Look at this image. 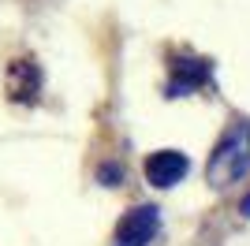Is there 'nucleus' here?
<instances>
[{"mask_svg": "<svg viewBox=\"0 0 250 246\" xmlns=\"http://www.w3.org/2000/svg\"><path fill=\"white\" fill-rule=\"evenodd\" d=\"M250 168V123L247 120H235L228 123V131L217 138L213 153H209V164H206V179L217 190L224 186H235L247 175Z\"/></svg>", "mask_w": 250, "mask_h": 246, "instance_id": "nucleus-1", "label": "nucleus"}, {"mask_svg": "<svg viewBox=\"0 0 250 246\" xmlns=\"http://www.w3.org/2000/svg\"><path fill=\"white\" fill-rule=\"evenodd\" d=\"M161 231V213L157 205H135L131 213L116 224L112 246H149Z\"/></svg>", "mask_w": 250, "mask_h": 246, "instance_id": "nucleus-2", "label": "nucleus"}, {"mask_svg": "<svg viewBox=\"0 0 250 246\" xmlns=\"http://www.w3.org/2000/svg\"><path fill=\"white\" fill-rule=\"evenodd\" d=\"M142 172H146V183H149V186L168 190V186H176V183H183V179H187L190 161H187V153H179V149H157V153L146 157Z\"/></svg>", "mask_w": 250, "mask_h": 246, "instance_id": "nucleus-3", "label": "nucleus"}, {"mask_svg": "<svg viewBox=\"0 0 250 246\" xmlns=\"http://www.w3.org/2000/svg\"><path fill=\"white\" fill-rule=\"evenodd\" d=\"M213 75V63L202 56H172V75H168V97H187V93L202 90Z\"/></svg>", "mask_w": 250, "mask_h": 246, "instance_id": "nucleus-4", "label": "nucleus"}, {"mask_svg": "<svg viewBox=\"0 0 250 246\" xmlns=\"http://www.w3.org/2000/svg\"><path fill=\"white\" fill-rule=\"evenodd\" d=\"M38 90H42V67L34 60H11V67H8L11 101H34Z\"/></svg>", "mask_w": 250, "mask_h": 246, "instance_id": "nucleus-5", "label": "nucleus"}, {"mask_svg": "<svg viewBox=\"0 0 250 246\" xmlns=\"http://www.w3.org/2000/svg\"><path fill=\"white\" fill-rule=\"evenodd\" d=\"M101 179H104V186L124 183V168H116V164H104V168H101Z\"/></svg>", "mask_w": 250, "mask_h": 246, "instance_id": "nucleus-6", "label": "nucleus"}, {"mask_svg": "<svg viewBox=\"0 0 250 246\" xmlns=\"http://www.w3.org/2000/svg\"><path fill=\"white\" fill-rule=\"evenodd\" d=\"M239 209H243V216H250V194L243 198V205H239Z\"/></svg>", "mask_w": 250, "mask_h": 246, "instance_id": "nucleus-7", "label": "nucleus"}]
</instances>
